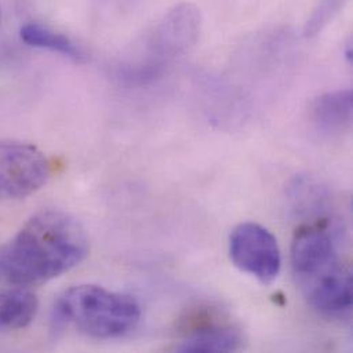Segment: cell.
I'll return each mask as SVG.
<instances>
[{
	"instance_id": "5b68a950",
	"label": "cell",
	"mask_w": 353,
	"mask_h": 353,
	"mask_svg": "<svg viewBox=\"0 0 353 353\" xmlns=\"http://www.w3.org/2000/svg\"><path fill=\"white\" fill-rule=\"evenodd\" d=\"M230 259L242 272L263 285L272 283L282 265V256L275 236L263 225L243 223L234 228L228 242Z\"/></svg>"
},
{
	"instance_id": "52a82bcc",
	"label": "cell",
	"mask_w": 353,
	"mask_h": 353,
	"mask_svg": "<svg viewBox=\"0 0 353 353\" xmlns=\"http://www.w3.org/2000/svg\"><path fill=\"white\" fill-rule=\"evenodd\" d=\"M352 91L339 90L319 97L312 105L311 117L321 132L340 134L352 124Z\"/></svg>"
},
{
	"instance_id": "3957f363",
	"label": "cell",
	"mask_w": 353,
	"mask_h": 353,
	"mask_svg": "<svg viewBox=\"0 0 353 353\" xmlns=\"http://www.w3.org/2000/svg\"><path fill=\"white\" fill-rule=\"evenodd\" d=\"M141 315V305L128 294L95 285H79L59 296L52 321L57 327L73 326L88 337L108 340L132 332Z\"/></svg>"
},
{
	"instance_id": "277c9868",
	"label": "cell",
	"mask_w": 353,
	"mask_h": 353,
	"mask_svg": "<svg viewBox=\"0 0 353 353\" xmlns=\"http://www.w3.org/2000/svg\"><path fill=\"white\" fill-rule=\"evenodd\" d=\"M201 29L199 10L191 3L174 7L153 28L148 37L143 63L138 66L139 76H154L157 72L185 52L198 39Z\"/></svg>"
},
{
	"instance_id": "8fae6325",
	"label": "cell",
	"mask_w": 353,
	"mask_h": 353,
	"mask_svg": "<svg viewBox=\"0 0 353 353\" xmlns=\"http://www.w3.org/2000/svg\"><path fill=\"white\" fill-rule=\"evenodd\" d=\"M345 3L347 0H321L305 22V37H314L319 34L341 11Z\"/></svg>"
},
{
	"instance_id": "6da1fadb",
	"label": "cell",
	"mask_w": 353,
	"mask_h": 353,
	"mask_svg": "<svg viewBox=\"0 0 353 353\" xmlns=\"http://www.w3.org/2000/svg\"><path fill=\"white\" fill-rule=\"evenodd\" d=\"M88 254V239L70 214L47 209L32 216L0 257L4 276L15 285L48 282L79 265Z\"/></svg>"
},
{
	"instance_id": "ba28073f",
	"label": "cell",
	"mask_w": 353,
	"mask_h": 353,
	"mask_svg": "<svg viewBox=\"0 0 353 353\" xmlns=\"http://www.w3.org/2000/svg\"><path fill=\"white\" fill-rule=\"evenodd\" d=\"M239 329L231 325H209L190 333L177 347L179 352H234L242 347Z\"/></svg>"
},
{
	"instance_id": "30bf717a",
	"label": "cell",
	"mask_w": 353,
	"mask_h": 353,
	"mask_svg": "<svg viewBox=\"0 0 353 353\" xmlns=\"http://www.w3.org/2000/svg\"><path fill=\"white\" fill-rule=\"evenodd\" d=\"M19 36L29 47L57 52L74 62H83L85 59V54L73 40L46 25L37 22L25 23L19 30Z\"/></svg>"
},
{
	"instance_id": "9c48e42d",
	"label": "cell",
	"mask_w": 353,
	"mask_h": 353,
	"mask_svg": "<svg viewBox=\"0 0 353 353\" xmlns=\"http://www.w3.org/2000/svg\"><path fill=\"white\" fill-rule=\"evenodd\" d=\"M37 297L26 289H10L0 293V330H21L36 318Z\"/></svg>"
},
{
	"instance_id": "8992f818",
	"label": "cell",
	"mask_w": 353,
	"mask_h": 353,
	"mask_svg": "<svg viewBox=\"0 0 353 353\" xmlns=\"http://www.w3.org/2000/svg\"><path fill=\"white\" fill-rule=\"evenodd\" d=\"M50 176V161L37 148L21 142H0V202L36 192Z\"/></svg>"
},
{
	"instance_id": "7a4b0ae2",
	"label": "cell",
	"mask_w": 353,
	"mask_h": 353,
	"mask_svg": "<svg viewBox=\"0 0 353 353\" xmlns=\"http://www.w3.org/2000/svg\"><path fill=\"white\" fill-rule=\"evenodd\" d=\"M296 283L311 307L340 316L352 307V274L341 261L330 232L321 227L300 230L292 245Z\"/></svg>"
}]
</instances>
